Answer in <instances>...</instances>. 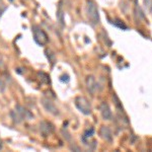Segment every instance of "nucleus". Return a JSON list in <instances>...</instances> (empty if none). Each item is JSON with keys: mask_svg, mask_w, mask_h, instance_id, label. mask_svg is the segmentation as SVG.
Here are the masks:
<instances>
[{"mask_svg": "<svg viewBox=\"0 0 152 152\" xmlns=\"http://www.w3.org/2000/svg\"><path fill=\"white\" fill-rule=\"evenodd\" d=\"M86 12L87 16L89 18V20L91 21L94 24H96L99 23V9L95 4L94 1L92 0H88L87 1V6H86Z\"/></svg>", "mask_w": 152, "mask_h": 152, "instance_id": "1", "label": "nucleus"}, {"mask_svg": "<svg viewBox=\"0 0 152 152\" xmlns=\"http://www.w3.org/2000/svg\"><path fill=\"white\" fill-rule=\"evenodd\" d=\"M75 105L82 114L90 115L91 114V107L88 100L83 96H78L75 99Z\"/></svg>", "mask_w": 152, "mask_h": 152, "instance_id": "2", "label": "nucleus"}, {"mask_svg": "<svg viewBox=\"0 0 152 152\" xmlns=\"http://www.w3.org/2000/svg\"><path fill=\"white\" fill-rule=\"evenodd\" d=\"M33 31H34V36H35V41L39 44V45L43 46L48 43L47 34H46L42 28H38V26H34Z\"/></svg>", "mask_w": 152, "mask_h": 152, "instance_id": "3", "label": "nucleus"}, {"mask_svg": "<svg viewBox=\"0 0 152 152\" xmlns=\"http://www.w3.org/2000/svg\"><path fill=\"white\" fill-rule=\"evenodd\" d=\"M99 110H100V114H102L104 120L109 121V120L112 119V117H113L112 111H111V109H110L109 104H107V102H102V104L99 105Z\"/></svg>", "mask_w": 152, "mask_h": 152, "instance_id": "4", "label": "nucleus"}, {"mask_svg": "<svg viewBox=\"0 0 152 152\" xmlns=\"http://www.w3.org/2000/svg\"><path fill=\"white\" fill-rule=\"evenodd\" d=\"M99 135H100V137L105 141H107V142L113 141V135H112V132L109 127L102 126L99 130Z\"/></svg>", "mask_w": 152, "mask_h": 152, "instance_id": "5", "label": "nucleus"}, {"mask_svg": "<svg viewBox=\"0 0 152 152\" xmlns=\"http://www.w3.org/2000/svg\"><path fill=\"white\" fill-rule=\"evenodd\" d=\"M42 104L45 107V109L47 110L48 112H50L51 114H53V115L58 114V110L56 109V107L53 104V102H51V100H49L47 99H42Z\"/></svg>", "mask_w": 152, "mask_h": 152, "instance_id": "6", "label": "nucleus"}, {"mask_svg": "<svg viewBox=\"0 0 152 152\" xmlns=\"http://www.w3.org/2000/svg\"><path fill=\"white\" fill-rule=\"evenodd\" d=\"M86 86L87 89L90 94H94L95 90H96V81H95L94 76H87L86 78Z\"/></svg>", "mask_w": 152, "mask_h": 152, "instance_id": "7", "label": "nucleus"}, {"mask_svg": "<svg viewBox=\"0 0 152 152\" xmlns=\"http://www.w3.org/2000/svg\"><path fill=\"white\" fill-rule=\"evenodd\" d=\"M40 130L44 136H47V135H49L53 131V127H52V125L50 123H48V122H42L40 125Z\"/></svg>", "mask_w": 152, "mask_h": 152, "instance_id": "8", "label": "nucleus"}, {"mask_svg": "<svg viewBox=\"0 0 152 152\" xmlns=\"http://www.w3.org/2000/svg\"><path fill=\"white\" fill-rule=\"evenodd\" d=\"M144 4L146 8H148L149 11L152 12V0H144Z\"/></svg>", "mask_w": 152, "mask_h": 152, "instance_id": "9", "label": "nucleus"}, {"mask_svg": "<svg viewBox=\"0 0 152 152\" xmlns=\"http://www.w3.org/2000/svg\"><path fill=\"white\" fill-rule=\"evenodd\" d=\"M91 134H94V129H90V131H87L86 133H85L84 137H89V136H91Z\"/></svg>", "mask_w": 152, "mask_h": 152, "instance_id": "10", "label": "nucleus"}, {"mask_svg": "<svg viewBox=\"0 0 152 152\" xmlns=\"http://www.w3.org/2000/svg\"><path fill=\"white\" fill-rule=\"evenodd\" d=\"M2 148V141H1V139H0V149Z\"/></svg>", "mask_w": 152, "mask_h": 152, "instance_id": "11", "label": "nucleus"}, {"mask_svg": "<svg viewBox=\"0 0 152 152\" xmlns=\"http://www.w3.org/2000/svg\"><path fill=\"white\" fill-rule=\"evenodd\" d=\"M10 1H12V0H10Z\"/></svg>", "mask_w": 152, "mask_h": 152, "instance_id": "12", "label": "nucleus"}]
</instances>
